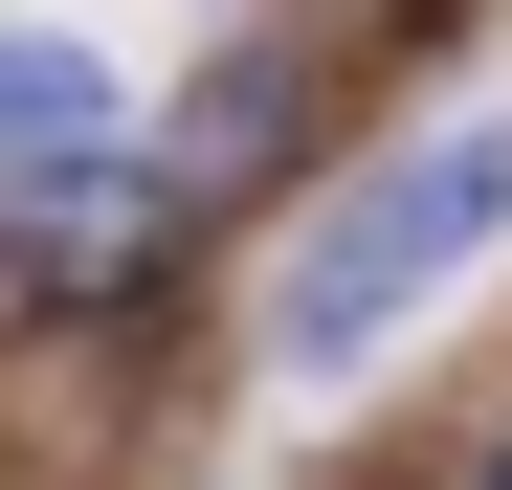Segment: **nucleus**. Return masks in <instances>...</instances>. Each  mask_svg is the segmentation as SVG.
<instances>
[{
  "label": "nucleus",
  "instance_id": "nucleus-1",
  "mask_svg": "<svg viewBox=\"0 0 512 490\" xmlns=\"http://www.w3.org/2000/svg\"><path fill=\"white\" fill-rule=\"evenodd\" d=\"M490 223H512V112H468V134L379 156V179H357V201H334V223L290 245V290H268V357H290V379H357V357H379L401 312L468 268Z\"/></svg>",
  "mask_w": 512,
  "mask_h": 490
},
{
  "label": "nucleus",
  "instance_id": "nucleus-2",
  "mask_svg": "<svg viewBox=\"0 0 512 490\" xmlns=\"http://www.w3.org/2000/svg\"><path fill=\"white\" fill-rule=\"evenodd\" d=\"M179 179H156V156H90V179H23V290L45 312H134L156 268H179Z\"/></svg>",
  "mask_w": 512,
  "mask_h": 490
},
{
  "label": "nucleus",
  "instance_id": "nucleus-3",
  "mask_svg": "<svg viewBox=\"0 0 512 490\" xmlns=\"http://www.w3.org/2000/svg\"><path fill=\"white\" fill-rule=\"evenodd\" d=\"M290 134H312V67H268V45H245V67H201V112L156 134V179H179V223H223V201L268 179Z\"/></svg>",
  "mask_w": 512,
  "mask_h": 490
},
{
  "label": "nucleus",
  "instance_id": "nucleus-4",
  "mask_svg": "<svg viewBox=\"0 0 512 490\" xmlns=\"http://www.w3.org/2000/svg\"><path fill=\"white\" fill-rule=\"evenodd\" d=\"M0 156H23V179H90V156H112V67L67 45V23L0 45Z\"/></svg>",
  "mask_w": 512,
  "mask_h": 490
},
{
  "label": "nucleus",
  "instance_id": "nucleus-5",
  "mask_svg": "<svg viewBox=\"0 0 512 490\" xmlns=\"http://www.w3.org/2000/svg\"><path fill=\"white\" fill-rule=\"evenodd\" d=\"M468 490H512V424H490V446H468Z\"/></svg>",
  "mask_w": 512,
  "mask_h": 490
}]
</instances>
